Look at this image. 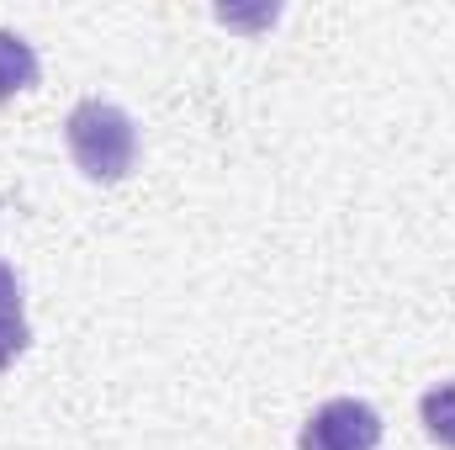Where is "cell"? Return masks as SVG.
Wrapping results in <instances>:
<instances>
[{
    "label": "cell",
    "mask_w": 455,
    "mask_h": 450,
    "mask_svg": "<svg viewBox=\"0 0 455 450\" xmlns=\"http://www.w3.org/2000/svg\"><path fill=\"white\" fill-rule=\"evenodd\" d=\"M376 446H381V414L360 398H334V403L313 408V419L297 435V450H376Z\"/></svg>",
    "instance_id": "obj_2"
},
{
    "label": "cell",
    "mask_w": 455,
    "mask_h": 450,
    "mask_svg": "<svg viewBox=\"0 0 455 450\" xmlns=\"http://www.w3.org/2000/svg\"><path fill=\"white\" fill-rule=\"evenodd\" d=\"M64 138H69V154H75L80 175H91L101 186L122 181L138 159V127L112 101H80L64 122Z\"/></svg>",
    "instance_id": "obj_1"
},
{
    "label": "cell",
    "mask_w": 455,
    "mask_h": 450,
    "mask_svg": "<svg viewBox=\"0 0 455 450\" xmlns=\"http://www.w3.org/2000/svg\"><path fill=\"white\" fill-rule=\"evenodd\" d=\"M27 350V318H0V371Z\"/></svg>",
    "instance_id": "obj_5"
},
{
    "label": "cell",
    "mask_w": 455,
    "mask_h": 450,
    "mask_svg": "<svg viewBox=\"0 0 455 450\" xmlns=\"http://www.w3.org/2000/svg\"><path fill=\"white\" fill-rule=\"evenodd\" d=\"M32 85H37V53L16 32H0V101L21 96Z\"/></svg>",
    "instance_id": "obj_3"
},
{
    "label": "cell",
    "mask_w": 455,
    "mask_h": 450,
    "mask_svg": "<svg viewBox=\"0 0 455 450\" xmlns=\"http://www.w3.org/2000/svg\"><path fill=\"white\" fill-rule=\"evenodd\" d=\"M419 419H424L429 440H440L445 450H455V382H440V387H429V392H424Z\"/></svg>",
    "instance_id": "obj_4"
},
{
    "label": "cell",
    "mask_w": 455,
    "mask_h": 450,
    "mask_svg": "<svg viewBox=\"0 0 455 450\" xmlns=\"http://www.w3.org/2000/svg\"><path fill=\"white\" fill-rule=\"evenodd\" d=\"M0 318H21V281L5 260H0Z\"/></svg>",
    "instance_id": "obj_6"
}]
</instances>
